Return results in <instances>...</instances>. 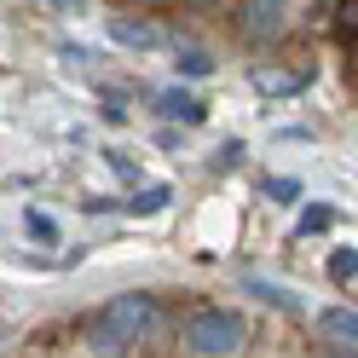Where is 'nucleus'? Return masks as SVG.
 I'll return each instance as SVG.
<instances>
[{
	"label": "nucleus",
	"instance_id": "obj_4",
	"mask_svg": "<svg viewBox=\"0 0 358 358\" xmlns=\"http://www.w3.org/2000/svg\"><path fill=\"white\" fill-rule=\"evenodd\" d=\"M318 324H324V335H329V341H341V347H352V352H358V312H347V306H329Z\"/></svg>",
	"mask_w": 358,
	"mask_h": 358
},
{
	"label": "nucleus",
	"instance_id": "obj_3",
	"mask_svg": "<svg viewBox=\"0 0 358 358\" xmlns=\"http://www.w3.org/2000/svg\"><path fill=\"white\" fill-rule=\"evenodd\" d=\"M283 17H289V0H243V6H237L243 41H255V47H266V41H278Z\"/></svg>",
	"mask_w": 358,
	"mask_h": 358
},
{
	"label": "nucleus",
	"instance_id": "obj_13",
	"mask_svg": "<svg viewBox=\"0 0 358 358\" xmlns=\"http://www.w3.org/2000/svg\"><path fill=\"white\" fill-rule=\"evenodd\" d=\"M266 196H278V203H295V179H272V185H266Z\"/></svg>",
	"mask_w": 358,
	"mask_h": 358
},
{
	"label": "nucleus",
	"instance_id": "obj_1",
	"mask_svg": "<svg viewBox=\"0 0 358 358\" xmlns=\"http://www.w3.org/2000/svg\"><path fill=\"white\" fill-rule=\"evenodd\" d=\"M150 324H156V301L145 295V289H127V295H116V301L99 306L87 341H93V352H104V358H122L127 347H139L145 335H150Z\"/></svg>",
	"mask_w": 358,
	"mask_h": 358
},
{
	"label": "nucleus",
	"instance_id": "obj_12",
	"mask_svg": "<svg viewBox=\"0 0 358 358\" xmlns=\"http://www.w3.org/2000/svg\"><path fill=\"white\" fill-rule=\"evenodd\" d=\"M329 272L341 278V283H347V278H358V249H341V255H335V266H329Z\"/></svg>",
	"mask_w": 358,
	"mask_h": 358
},
{
	"label": "nucleus",
	"instance_id": "obj_9",
	"mask_svg": "<svg viewBox=\"0 0 358 358\" xmlns=\"http://www.w3.org/2000/svg\"><path fill=\"white\" fill-rule=\"evenodd\" d=\"M214 70L208 64V52H196V47H179V76H191V81H203Z\"/></svg>",
	"mask_w": 358,
	"mask_h": 358
},
{
	"label": "nucleus",
	"instance_id": "obj_5",
	"mask_svg": "<svg viewBox=\"0 0 358 358\" xmlns=\"http://www.w3.org/2000/svg\"><path fill=\"white\" fill-rule=\"evenodd\" d=\"M110 35H116L122 47H139V52H150L156 41H162V35H156L150 24H133V17H116V24H110Z\"/></svg>",
	"mask_w": 358,
	"mask_h": 358
},
{
	"label": "nucleus",
	"instance_id": "obj_8",
	"mask_svg": "<svg viewBox=\"0 0 358 358\" xmlns=\"http://www.w3.org/2000/svg\"><path fill=\"white\" fill-rule=\"evenodd\" d=\"M335 226V208L329 203H312L306 214H301V237H312V231H329Z\"/></svg>",
	"mask_w": 358,
	"mask_h": 358
},
{
	"label": "nucleus",
	"instance_id": "obj_11",
	"mask_svg": "<svg viewBox=\"0 0 358 358\" xmlns=\"http://www.w3.org/2000/svg\"><path fill=\"white\" fill-rule=\"evenodd\" d=\"M24 231H29V237H41V243H52V237H58V226H52L47 214H35V208L24 214Z\"/></svg>",
	"mask_w": 358,
	"mask_h": 358
},
{
	"label": "nucleus",
	"instance_id": "obj_14",
	"mask_svg": "<svg viewBox=\"0 0 358 358\" xmlns=\"http://www.w3.org/2000/svg\"><path fill=\"white\" fill-rule=\"evenodd\" d=\"M104 162H110V168H116L122 179H139V168H133V162H127V156H104Z\"/></svg>",
	"mask_w": 358,
	"mask_h": 358
},
{
	"label": "nucleus",
	"instance_id": "obj_7",
	"mask_svg": "<svg viewBox=\"0 0 358 358\" xmlns=\"http://www.w3.org/2000/svg\"><path fill=\"white\" fill-rule=\"evenodd\" d=\"M156 208H168V185H145V191L127 203V214H156Z\"/></svg>",
	"mask_w": 358,
	"mask_h": 358
},
{
	"label": "nucleus",
	"instance_id": "obj_6",
	"mask_svg": "<svg viewBox=\"0 0 358 358\" xmlns=\"http://www.w3.org/2000/svg\"><path fill=\"white\" fill-rule=\"evenodd\" d=\"M162 116H173V122H191V127H196V122L208 116V110L196 104V99H185V93H168V99H162Z\"/></svg>",
	"mask_w": 358,
	"mask_h": 358
},
{
	"label": "nucleus",
	"instance_id": "obj_2",
	"mask_svg": "<svg viewBox=\"0 0 358 358\" xmlns=\"http://www.w3.org/2000/svg\"><path fill=\"white\" fill-rule=\"evenodd\" d=\"M185 347L203 352V358H231L243 347V318L237 312H220V306H203L185 318Z\"/></svg>",
	"mask_w": 358,
	"mask_h": 358
},
{
	"label": "nucleus",
	"instance_id": "obj_10",
	"mask_svg": "<svg viewBox=\"0 0 358 358\" xmlns=\"http://www.w3.org/2000/svg\"><path fill=\"white\" fill-rule=\"evenodd\" d=\"M249 295H260L266 306H283V312H295V295H289V289H272V283H260V278H249Z\"/></svg>",
	"mask_w": 358,
	"mask_h": 358
},
{
	"label": "nucleus",
	"instance_id": "obj_15",
	"mask_svg": "<svg viewBox=\"0 0 358 358\" xmlns=\"http://www.w3.org/2000/svg\"><path fill=\"white\" fill-rule=\"evenodd\" d=\"M196 6H208V0H196Z\"/></svg>",
	"mask_w": 358,
	"mask_h": 358
}]
</instances>
